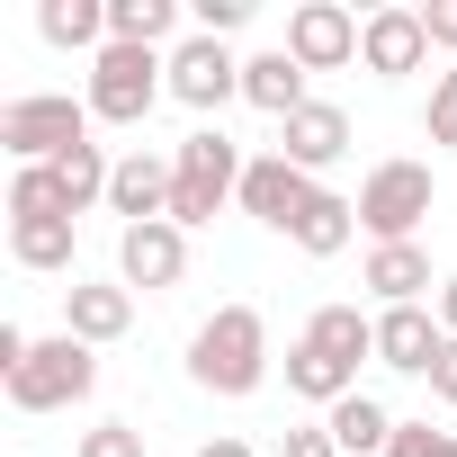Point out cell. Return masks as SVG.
Instances as JSON below:
<instances>
[{
    "label": "cell",
    "instance_id": "obj_25",
    "mask_svg": "<svg viewBox=\"0 0 457 457\" xmlns=\"http://www.w3.org/2000/svg\"><path fill=\"white\" fill-rule=\"evenodd\" d=\"M179 28V0H108V46H162Z\"/></svg>",
    "mask_w": 457,
    "mask_h": 457
},
{
    "label": "cell",
    "instance_id": "obj_29",
    "mask_svg": "<svg viewBox=\"0 0 457 457\" xmlns=\"http://www.w3.org/2000/svg\"><path fill=\"white\" fill-rule=\"evenodd\" d=\"M430 144H448L457 153V63L439 72V90H430Z\"/></svg>",
    "mask_w": 457,
    "mask_h": 457
},
{
    "label": "cell",
    "instance_id": "obj_15",
    "mask_svg": "<svg viewBox=\"0 0 457 457\" xmlns=\"http://www.w3.org/2000/svg\"><path fill=\"white\" fill-rule=\"evenodd\" d=\"M126 323H135V287H81V278L63 287V332L72 341L99 350V341H126Z\"/></svg>",
    "mask_w": 457,
    "mask_h": 457
},
{
    "label": "cell",
    "instance_id": "obj_2",
    "mask_svg": "<svg viewBox=\"0 0 457 457\" xmlns=\"http://www.w3.org/2000/svg\"><path fill=\"white\" fill-rule=\"evenodd\" d=\"M170 170H179V188H170V224L188 234V224H215V206L224 197H243V144L224 135V126H197L179 153H170Z\"/></svg>",
    "mask_w": 457,
    "mask_h": 457
},
{
    "label": "cell",
    "instance_id": "obj_23",
    "mask_svg": "<svg viewBox=\"0 0 457 457\" xmlns=\"http://www.w3.org/2000/svg\"><path fill=\"white\" fill-rule=\"evenodd\" d=\"M10 252H19V270H72V215H28V224H10Z\"/></svg>",
    "mask_w": 457,
    "mask_h": 457
},
{
    "label": "cell",
    "instance_id": "obj_5",
    "mask_svg": "<svg viewBox=\"0 0 457 457\" xmlns=\"http://www.w3.org/2000/svg\"><path fill=\"white\" fill-rule=\"evenodd\" d=\"M0 144H10L19 170L28 162H63L72 144H90V99H54V90L10 99V108H0Z\"/></svg>",
    "mask_w": 457,
    "mask_h": 457
},
{
    "label": "cell",
    "instance_id": "obj_1",
    "mask_svg": "<svg viewBox=\"0 0 457 457\" xmlns=\"http://www.w3.org/2000/svg\"><path fill=\"white\" fill-rule=\"evenodd\" d=\"M188 377L206 395H261V377H270V323L252 305H215L197 323V341H188Z\"/></svg>",
    "mask_w": 457,
    "mask_h": 457
},
{
    "label": "cell",
    "instance_id": "obj_30",
    "mask_svg": "<svg viewBox=\"0 0 457 457\" xmlns=\"http://www.w3.org/2000/svg\"><path fill=\"white\" fill-rule=\"evenodd\" d=\"M188 10H197V37H234L252 19V0H188Z\"/></svg>",
    "mask_w": 457,
    "mask_h": 457
},
{
    "label": "cell",
    "instance_id": "obj_17",
    "mask_svg": "<svg viewBox=\"0 0 457 457\" xmlns=\"http://www.w3.org/2000/svg\"><path fill=\"white\" fill-rule=\"evenodd\" d=\"M350 234H359V197H341V188H314L287 243H296V252H314V261H332V252H350Z\"/></svg>",
    "mask_w": 457,
    "mask_h": 457
},
{
    "label": "cell",
    "instance_id": "obj_14",
    "mask_svg": "<svg viewBox=\"0 0 457 457\" xmlns=\"http://www.w3.org/2000/svg\"><path fill=\"white\" fill-rule=\"evenodd\" d=\"M278 153H287V162H296V170L314 179V170H332V162L350 153V117H341L332 99H305V108H296V117L278 126Z\"/></svg>",
    "mask_w": 457,
    "mask_h": 457
},
{
    "label": "cell",
    "instance_id": "obj_21",
    "mask_svg": "<svg viewBox=\"0 0 457 457\" xmlns=\"http://www.w3.org/2000/svg\"><path fill=\"white\" fill-rule=\"evenodd\" d=\"M305 341H314V350H332L341 368H359V359H377V314H359V305H314Z\"/></svg>",
    "mask_w": 457,
    "mask_h": 457
},
{
    "label": "cell",
    "instance_id": "obj_27",
    "mask_svg": "<svg viewBox=\"0 0 457 457\" xmlns=\"http://www.w3.org/2000/svg\"><path fill=\"white\" fill-rule=\"evenodd\" d=\"M72 457H144V430L135 421H99V430H81Z\"/></svg>",
    "mask_w": 457,
    "mask_h": 457
},
{
    "label": "cell",
    "instance_id": "obj_19",
    "mask_svg": "<svg viewBox=\"0 0 457 457\" xmlns=\"http://www.w3.org/2000/svg\"><path fill=\"white\" fill-rule=\"evenodd\" d=\"M287 395H305V403H323V412H332V403H350V395H359V368H341L332 350L296 341V350H287Z\"/></svg>",
    "mask_w": 457,
    "mask_h": 457
},
{
    "label": "cell",
    "instance_id": "obj_22",
    "mask_svg": "<svg viewBox=\"0 0 457 457\" xmlns=\"http://www.w3.org/2000/svg\"><path fill=\"white\" fill-rule=\"evenodd\" d=\"M37 37L46 46H108V0H46V10H37Z\"/></svg>",
    "mask_w": 457,
    "mask_h": 457
},
{
    "label": "cell",
    "instance_id": "obj_20",
    "mask_svg": "<svg viewBox=\"0 0 457 457\" xmlns=\"http://www.w3.org/2000/svg\"><path fill=\"white\" fill-rule=\"evenodd\" d=\"M323 430L341 439V457H386V448H395V412H386L377 395H350V403H332V412H323Z\"/></svg>",
    "mask_w": 457,
    "mask_h": 457
},
{
    "label": "cell",
    "instance_id": "obj_34",
    "mask_svg": "<svg viewBox=\"0 0 457 457\" xmlns=\"http://www.w3.org/2000/svg\"><path fill=\"white\" fill-rule=\"evenodd\" d=\"M439 332L457 341V278H439Z\"/></svg>",
    "mask_w": 457,
    "mask_h": 457
},
{
    "label": "cell",
    "instance_id": "obj_9",
    "mask_svg": "<svg viewBox=\"0 0 457 457\" xmlns=\"http://www.w3.org/2000/svg\"><path fill=\"white\" fill-rule=\"evenodd\" d=\"M117 270H126V287L162 296V287L188 278V234H179V224H126V234H117Z\"/></svg>",
    "mask_w": 457,
    "mask_h": 457
},
{
    "label": "cell",
    "instance_id": "obj_18",
    "mask_svg": "<svg viewBox=\"0 0 457 457\" xmlns=\"http://www.w3.org/2000/svg\"><path fill=\"white\" fill-rule=\"evenodd\" d=\"M368 287H377V305H421L430 252H421V243H377V252H368Z\"/></svg>",
    "mask_w": 457,
    "mask_h": 457
},
{
    "label": "cell",
    "instance_id": "obj_4",
    "mask_svg": "<svg viewBox=\"0 0 457 457\" xmlns=\"http://www.w3.org/2000/svg\"><path fill=\"white\" fill-rule=\"evenodd\" d=\"M10 403L19 412H63V403H81L90 386H99V359H90V341H72V332H54V341H37L10 377Z\"/></svg>",
    "mask_w": 457,
    "mask_h": 457
},
{
    "label": "cell",
    "instance_id": "obj_35",
    "mask_svg": "<svg viewBox=\"0 0 457 457\" xmlns=\"http://www.w3.org/2000/svg\"><path fill=\"white\" fill-rule=\"evenodd\" d=\"M197 457H252V448H243V439H206Z\"/></svg>",
    "mask_w": 457,
    "mask_h": 457
},
{
    "label": "cell",
    "instance_id": "obj_10",
    "mask_svg": "<svg viewBox=\"0 0 457 457\" xmlns=\"http://www.w3.org/2000/svg\"><path fill=\"white\" fill-rule=\"evenodd\" d=\"M314 188H323V179H305L287 153H261V162L243 170V215H261L270 234H296V215H305Z\"/></svg>",
    "mask_w": 457,
    "mask_h": 457
},
{
    "label": "cell",
    "instance_id": "obj_33",
    "mask_svg": "<svg viewBox=\"0 0 457 457\" xmlns=\"http://www.w3.org/2000/svg\"><path fill=\"white\" fill-rule=\"evenodd\" d=\"M430 395H439V403H457V341L430 359Z\"/></svg>",
    "mask_w": 457,
    "mask_h": 457
},
{
    "label": "cell",
    "instance_id": "obj_16",
    "mask_svg": "<svg viewBox=\"0 0 457 457\" xmlns=\"http://www.w3.org/2000/svg\"><path fill=\"white\" fill-rule=\"evenodd\" d=\"M243 99H252L261 117H278V126H287V117L305 108V63H296L287 46H270V54H252V63H243Z\"/></svg>",
    "mask_w": 457,
    "mask_h": 457
},
{
    "label": "cell",
    "instance_id": "obj_28",
    "mask_svg": "<svg viewBox=\"0 0 457 457\" xmlns=\"http://www.w3.org/2000/svg\"><path fill=\"white\" fill-rule=\"evenodd\" d=\"M386 457H457V430H430V421H395V448Z\"/></svg>",
    "mask_w": 457,
    "mask_h": 457
},
{
    "label": "cell",
    "instance_id": "obj_7",
    "mask_svg": "<svg viewBox=\"0 0 457 457\" xmlns=\"http://www.w3.org/2000/svg\"><path fill=\"white\" fill-rule=\"evenodd\" d=\"M170 99L197 108V117H215L224 99H243V63L224 54V37H179L170 46Z\"/></svg>",
    "mask_w": 457,
    "mask_h": 457
},
{
    "label": "cell",
    "instance_id": "obj_24",
    "mask_svg": "<svg viewBox=\"0 0 457 457\" xmlns=\"http://www.w3.org/2000/svg\"><path fill=\"white\" fill-rule=\"evenodd\" d=\"M54 179H63V206H72V215H90V206L108 197V179H117V162H108L99 144H72V153L54 162Z\"/></svg>",
    "mask_w": 457,
    "mask_h": 457
},
{
    "label": "cell",
    "instance_id": "obj_32",
    "mask_svg": "<svg viewBox=\"0 0 457 457\" xmlns=\"http://www.w3.org/2000/svg\"><path fill=\"white\" fill-rule=\"evenodd\" d=\"M421 28H430V46H448V54H457V0H430Z\"/></svg>",
    "mask_w": 457,
    "mask_h": 457
},
{
    "label": "cell",
    "instance_id": "obj_26",
    "mask_svg": "<svg viewBox=\"0 0 457 457\" xmlns=\"http://www.w3.org/2000/svg\"><path fill=\"white\" fill-rule=\"evenodd\" d=\"M28 215H72L63 206V179H54V162H28L19 179H10V224H28ZM81 224V215H72Z\"/></svg>",
    "mask_w": 457,
    "mask_h": 457
},
{
    "label": "cell",
    "instance_id": "obj_13",
    "mask_svg": "<svg viewBox=\"0 0 457 457\" xmlns=\"http://www.w3.org/2000/svg\"><path fill=\"white\" fill-rule=\"evenodd\" d=\"M170 188H179V170L135 144V153L117 162V179H108V206H117L126 224H170Z\"/></svg>",
    "mask_w": 457,
    "mask_h": 457
},
{
    "label": "cell",
    "instance_id": "obj_12",
    "mask_svg": "<svg viewBox=\"0 0 457 457\" xmlns=\"http://www.w3.org/2000/svg\"><path fill=\"white\" fill-rule=\"evenodd\" d=\"M421 54H430V28H421V10H377V19L359 28V63H368L377 81H403V72H421Z\"/></svg>",
    "mask_w": 457,
    "mask_h": 457
},
{
    "label": "cell",
    "instance_id": "obj_31",
    "mask_svg": "<svg viewBox=\"0 0 457 457\" xmlns=\"http://www.w3.org/2000/svg\"><path fill=\"white\" fill-rule=\"evenodd\" d=\"M278 457H341V439L314 421V430H287V439H278Z\"/></svg>",
    "mask_w": 457,
    "mask_h": 457
},
{
    "label": "cell",
    "instance_id": "obj_11",
    "mask_svg": "<svg viewBox=\"0 0 457 457\" xmlns=\"http://www.w3.org/2000/svg\"><path fill=\"white\" fill-rule=\"evenodd\" d=\"M448 350L439 332V305H386L377 314V368H403V377H430V359Z\"/></svg>",
    "mask_w": 457,
    "mask_h": 457
},
{
    "label": "cell",
    "instance_id": "obj_6",
    "mask_svg": "<svg viewBox=\"0 0 457 457\" xmlns=\"http://www.w3.org/2000/svg\"><path fill=\"white\" fill-rule=\"evenodd\" d=\"M430 162H377L368 179H359V224L377 243H412L421 234V215H430Z\"/></svg>",
    "mask_w": 457,
    "mask_h": 457
},
{
    "label": "cell",
    "instance_id": "obj_3",
    "mask_svg": "<svg viewBox=\"0 0 457 457\" xmlns=\"http://www.w3.org/2000/svg\"><path fill=\"white\" fill-rule=\"evenodd\" d=\"M162 90H170V63L153 46H99L90 54V117L99 126H144Z\"/></svg>",
    "mask_w": 457,
    "mask_h": 457
},
{
    "label": "cell",
    "instance_id": "obj_8",
    "mask_svg": "<svg viewBox=\"0 0 457 457\" xmlns=\"http://www.w3.org/2000/svg\"><path fill=\"white\" fill-rule=\"evenodd\" d=\"M359 28L368 19H350L341 0H305V10H287V54L305 72H341V63H359Z\"/></svg>",
    "mask_w": 457,
    "mask_h": 457
}]
</instances>
